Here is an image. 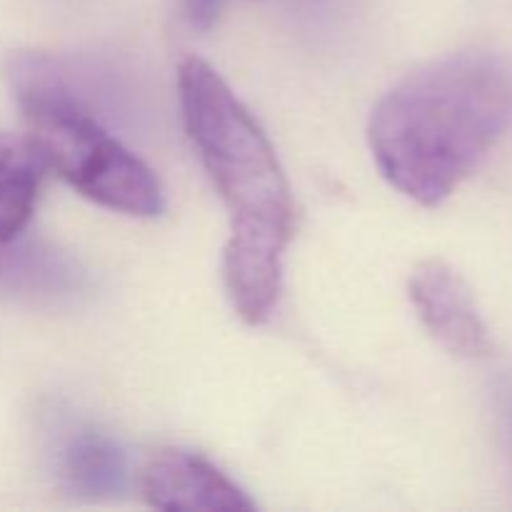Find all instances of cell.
I'll return each mask as SVG.
<instances>
[{"label": "cell", "instance_id": "cell-1", "mask_svg": "<svg viewBox=\"0 0 512 512\" xmlns=\"http://www.w3.org/2000/svg\"><path fill=\"white\" fill-rule=\"evenodd\" d=\"M185 130L230 213L225 285L240 318L260 325L283 285V255L293 235V195L268 135L218 70L185 58L178 70Z\"/></svg>", "mask_w": 512, "mask_h": 512}, {"label": "cell", "instance_id": "cell-2", "mask_svg": "<svg viewBox=\"0 0 512 512\" xmlns=\"http://www.w3.org/2000/svg\"><path fill=\"white\" fill-rule=\"evenodd\" d=\"M512 125V70L483 50L453 53L410 73L370 118L385 178L438 208L483 165Z\"/></svg>", "mask_w": 512, "mask_h": 512}, {"label": "cell", "instance_id": "cell-3", "mask_svg": "<svg viewBox=\"0 0 512 512\" xmlns=\"http://www.w3.org/2000/svg\"><path fill=\"white\" fill-rule=\"evenodd\" d=\"M10 83L48 168L108 210L138 218L163 213V188L153 170L100 125L53 58L18 55Z\"/></svg>", "mask_w": 512, "mask_h": 512}, {"label": "cell", "instance_id": "cell-4", "mask_svg": "<svg viewBox=\"0 0 512 512\" xmlns=\"http://www.w3.org/2000/svg\"><path fill=\"white\" fill-rule=\"evenodd\" d=\"M410 300L428 333L458 358H485L493 350L490 330L475 305L473 293L458 270L430 258L410 275Z\"/></svg>", "mask_w": 512, "mask_h": 512}, {"label": "cell", "instance_id": "cell-5", "mask_svg": "<svg viewBox=\"0 0 512 512\" xmlns=\"http://www.w3.org/2000/svg\"><path fill=\"white\" fill-rule=\"evenodd\" d=\"M140 493L158 510H255L253 500L223 470L185 450L155 453L140 470Z\"/></svg>", "mask_w": 512, "mask_h": 512}, {"label": "cell", "instance_id": "cell-6", "mask_svg": "<svg viewBox=\"0 0 512 512\" xmlns=\"http://www.w3.org/2000/svg\"><path fill=\"white\" fill-rule=\"evenodd\" d=\"M88 275L73 258L38 240L0 243V295L23 303L53 305L85 293Z\"/></svg>", "mask_w": 512, "mask_h": 512}, {"label": "cell", "instance_id": "cell-7", "mask_svg": "<svg viewBox=\"0 0 512 512\" xmlns=\"http://www.w3.org/2000/svg\"><path fill=\"white\" fill-rule=\"evenodd\" d=\"M58 473L68 493L78 498H110L125 488L128 460L110 435L75 430L60 445Z\"/></svg>", "mask_w": 512, "mask_h": 512}, {"label": "cell", "instance_id": "cell-8", "mask_svg": "<svg viewBox=\"0 0 512 512\" xmlns=\"http://www.w3.org/2000/svg\"><path fill=\"white\" fill-rule=\"evenodd\" d=\"M45 170L48 163L30 135L0 133V243L25 233Z\"/></svg>", "mask_w": 512, "mask_h": 512}, {"label": "cell", "instance_id": "cell-9", "mask_svg": "<svg viewBox=\"0 0 512 512\" xmlns=\"http://www.w3.org/2000/svg\"><path fill=\"white\" fill-rule=\"evenodd\" d=\"M220 3H223V0H185L190 20H193L195 25H203V28H208V25L213 23L215 15H218L220 10Z\"/></svg>", "mask_w": 512, "mask_h": 512}]
</instances>
